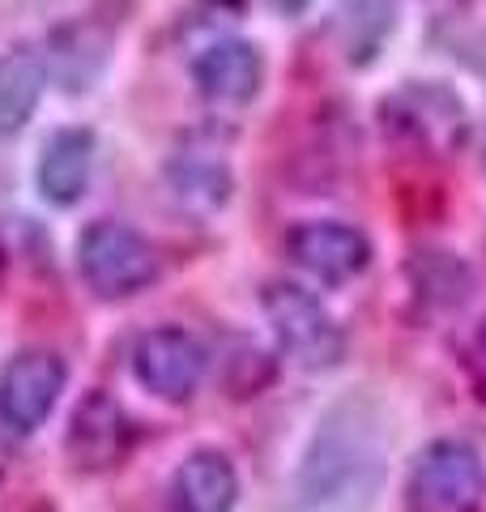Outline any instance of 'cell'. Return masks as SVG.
Masks as SVG:
<instances>
[{"mask_svg":"<svg viewBox=\"0 0 486 512\" xmlns=\"http://www.w3.org/2000/svg\"><path fill=\"white\" fill-rule=\"evenodd\" d=\"M384 478V419L380 406L363 393L342 397L316 427V440L303 457L299 495L307 508L359 504L376 495Z\"/></svg>","mask_w":486,"mask_h":512,"instance_id":"cell-1","label":"cell"},{"mask_svg":"<svg viewBox=\"0 0 486 512\" xmlns=\"http://www.w3.org/2000/svg\"><path fill=\"white\" fill-rule=\"evenodd\" d=\"M261 308L282 355L295 359L303 372H329V367L346 359V338L337 329V320L299 282H286V278L269 282L261 291Z\"/></svg>","mask_w":486,"mask_h":512,"instance_id":"cell-2","label":"cell"},{"mask_svg":"<svg viewBox=\"0 0 486 512\" xmlns=\"http://www.w3.org/2000/svg\"><path fill=\"white\" fill-rule=\"evenodd\" d=\"M77 269L99 299H128L158 278V252L137 227L99 218L77 235Z\"/></svg>","mask_w":486,"mask_h":512,"instance_id":"cell-3","label":"cell"},{"mask_svg":"<svg viewBox=\"0 0 486 512\" xmlns=\"http://www.w3.org/2000/svg\"><path fill=\"white\" fill-rule=\"evenodd\" d=\"M410 512H482L486 461L465 440H435L418 453L405 487Z\"/></svg>","mask_w":486,"mask_h":512,"instance_id":"cell-4","label":"cell"},{"mask_svg":"<svg viewBox=\"0 0 486 512\" xmlns=\"http://www.w3.org/2000/svg\"><path fill=\"white\" fill-rule=\"evenodd\" d=\"M64 380H69V367L56 350H18L0 367V423L18 436H30L56 410Z\"/></svg>","mask_w":486,"mask_h":512,"instance_id":"cell-5","label":"cell"},{"mask_svg":"<svg viewBox=\"0 0 486 512\" xmlns=\"http://www.w3.org/2000/svg\"><path fill=\"white\" fill-rule=\"evenodd\" d=\"M133 372L162 402H188L205 376V350L188 329L162 325V329H150L137 338Z\"/></svg>","mask_w":486,"mask_h":512,"instance_id":"cell-6","label":"cell"},{"mask_svg":"<svg viewBox=\"0 0 486 512\" xmlns=\"http://www.w3.org/2000/svg\"><path fill=\"white\" fill-rule=\"evenodd\" d=\"M384 124L393 128L397 137H410L431 154H448V150H457V141L465 137V107L457 94L444 86L414 82L384 103Z\"/></svg>","mask_w":486,"mask_h":512,"instance_id":"cell-7","label":"cell"},{"mask_svg":"<svg viewBox=\"0 0 486 512\" xmlns=\"http://www.w3.org/2000/svg\"><path fill=\"white\" fill-rule=\"evenodd\" d=\"M295 265H303L312 278L329 282V286H342L350 278H359L363 269L371 265V244L359 227L350 222H329V218H312V222H299L286 239Z\"/></svg>","mask_w":486,"mask_h":512,"instance_id":"cell-8","label":"cell"},{"mask_svg":"<svg viewBox=\"0 0 486 512\" xmlns=\"http://www.w3.org/2000/svg\"><path fill=\"white\" fill-rule=\"evenodd\" d=\"M192 82L205 99H214L222 107L252 103L256 90L265 82V60L248 39H218L197 52L192 60Z\"/></svg>","mask_w":486,"mask_h":512,"instance_id":"cell-9","label":"cell"},{"mask_svg":"<svg viewBox=\"0 0 486 512\" xmlns=\"http://www.w3.org/2000/svg\"><path fill=\"white\" fill-rule=\"evenodd\" d=\"M128 453V414L116 397L90 393L81 397L69 427V457L81 474H103Z\"/></svg>","mask_w":486,"mask_h":512,"instance_id":"cell-10","label":"cell"},{"mask_svg":"<svg viewBox=\"0 0 486 512\" xmlns=\"http://www.w3.org/2000/svg\"><path fill=\"white\" fill-rule=\"evenodd\" d=\"M239 500V474L218 448H197L171 478V512H231Z\"/></svg>","mask_w":486,"mask_h":512,"instance_id":"cell-11","label":"cell"},{"mask_svg":"<svg viewBox=\"0 0 486 512\" xmlns=\"http://www.w3.org/2000/svg\"><path fill=\"white\" fill-rule=\"evenodd\" d=\"M94 167V133L90 128H60L47 137L39 158V192L52 205H77L90 184Z\"/></svg>","mask_w":486,"mask_h":512,"instance_id":"cell-12","label":"cell"},{"mask_svg":"<svg viewBox=\"0 0 486 512\" xmlns=\"http://www.w3.org/2000/svg\"><path fill=\"white\" fill-rule=\"evenodd\" d=\"M47 56L30 43L9 47L0 56V141H13L30 124L47 86Z\"/></svg>","mask_w":486,"mask_h":512,"instance_id":"cell-13","label":"cell"},{"mask_svg":"<svg viewBox=\"0 0 486 512\" xmlns=\"http://www.w3.org/2000/svg\"><path fill=\"white\" fill-rule=\"evenodd\" d=\"M47 47H52V56H47V73H56V82L69 94H77L103 73L107 52H111V35L103 26H94V22H69V26L52 30Z\"/></svg>","mask_w":486,"mask_h":512,"instance_id":"cell-14","label":"cell"},{"mask_svg":"<svg viewBox=\"0 0 486 512\" xmlns=\"http://www.w3.org/2000/svg\"><path fill=\"white\" fill-rule=\"evenodd\" d=\"M171 184L188 205H209V210L231 197V171H222L218 163H175Z\"/></svg>","mask_w":486,"mask_h":512,"instance_id":"cell-15","label":"cell"},{"mask_svg":"<svg viewBox=\"0 0 486 512\" xmlns=\"http://www.w3.org/2000/svg\"><path fill=\"white\" fill-rule=\"evenodd\" d=\"M342 9L354 26H371L376 35L388 26V18H393V0H342Z\"/></svg>","mask_w":486,"mask_h":512,"instance_id":"cell-16","label":"cell"},{"mask_svg":"<svg viewBox=\"0 0 486 512\" xmlns=\"http://www.w3.org/2000/svg\"><path fill=\"white\" fill-rule=\"evenodd\" d=\"M469 367H474V376L486 384V325L478 329V338H474V346H469Z\"/></svg>","mask_w":486,"mask_h":512,"instance_id":"cell-17","label":"cell"},{"mask_svg":"<svg viewBox=\"0 0 486 512\" xmlns=\"http://www.w3.org/2000/svg\"><path fill=\"white\" fill-rule=\"evenodd\" d=\"M482 158H486V154H482Z\"/></svg>","mask_w":486,"mask_h":512,"instance_id":"cell-18","label":"cell"}]
</instances>
